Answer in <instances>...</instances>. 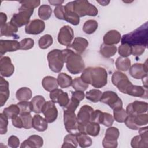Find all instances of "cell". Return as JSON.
<instances>
[{"label": "cell", "mask_w": 148, "mask_h": 148, "mask_svg": "<svg viewBox=\"0 0 148 148\" xmlns=\"http://www.w3.org/2000/svg\"><path fill=\"white\" fill-rule=\"evenodd\" d=\"M19 3L21 5H24L25 6L34 9L37 8L40 4V1L39 0H28V1H20Z\"/></svg>", "instance_id": "obj_54"}, {"label": "cell", "mask_w": 148, "mask_h": 148, "mask_svg": "<svg viewBox=\"0 0 148 148\" xmlns=\"http://www.w3.org/2000/svg\"><path fill=\"white\" fill-rule=\"evenodd\" d=\"M80 77L86 83L99 88L107 84L108 73L102 67H88L83 71Z\"/></svg>", "instance_id": "obj_1"}, {"label": "cell", "mask_w": 148, "mask_h": 148, "mask_svg": "<svg viewBox=\"0 0 148 148\" xmlns=\"http://www.w3.org/2000/svg\"><path fill=\"white\" fill-rule=\"evenodd\" d=\"M42 84L44 89L49 92L58 88V87L57 79L50 76H45L42 80Z\"/></svg>", "instance_id": "obj_32"}, {"label": "cell", "mask_w": 148, "mask_h": 148, "mask_svg": "<svg viewBox=\"0 0 148 148\" xmlns=\"http://www.w3.org/2000/svg\"><path fill=\"white\" fill-rule=\"evenodd\" d=\"M53 42L52 36L49 34H46L42 36L38 41V45L42 49H46L49 47Z\"/></svg>", "instance_id": "obj_45"}, {"label": "cell", "mask_w": 148, "mask_h": 148, "mask_svg": "<svg viewBox=\"0 0 148 148\" xmlns=\"http://www.w3.org/2000/svg\"><path fill=\"white\" fill-rule=\"evenodd\" d=\"M115 65L119 71H127L131 66V61L128 57L120 56L117 58Z\"/></svg>", "instance_id": "obj_36"}, {"label": "cell", "mask_w": 148, "mask_h": 148, "mask_svg": "<svg viewBox=\"0 0 148 148\" xmlns=\"http://www.w3.org/2000/svg\"><path fill=\"white\" fill-rule=\"evenodd\" d=\"M147 60L144 64L135 63L130 66L129 73L135 79H142L147 76Z\"/></svg>", "instance_id": "obj_16"}, {"label": "cell", "mask_w": 148, "mask_h": 148, "mask_svg": "<svg viewBox=\"0 0 148 148\" xmlns=\"http://www.w3.org/2000/svg\"><path fill=\"white\" fill-rule=\"evenodd\" d=\"M17 31L18 28L10 22H9L6 23L4 25L1 27L0 35L1 36H13L14 38L17 36Z\"/></svg>", "instance_id": "obj_30"}, {"label": "cell", "mask_w": 148, "mask_h": 148, "mask_svg": "<svg viewBox=\"0 0 148 148\" xmlns=\"http://www.w3.org/2000/svg\"><path fill=\"white\" fill-rule=\"evenodd\" d=\"M45 98L42 95H36L32 98L31 101L32 111L35 113L42 112V108L45 103Z\"/></svg>", "instance_id": "obj_31"}, {"label": "cell", "mask_w": 148, "mask_h": 148, "mask_svg": "<svg viewBox=\"0 0 148 148\" xmlns=\"http://www.w3.org/2000/svg\"><path fill=\"white\" fill-rule=\"evenodd\" d=\"M33 13L34 9L21 5L18 9V12L13 15L10 22L17 28H20L29 23Z\"/></svg>", "instance_id": "obj_5"}, {"label": "cell", "mask_w": 148, "mask_h": 148, "mask_svg": "<svg viewBox=\"0 0 148 148\" xmlns=\"http://www.w3.org/2000/svg\"><path fill=\"white\" fill-rule=\"evenodd\" d=\"M7 21V16L5 13H0V24H1V27L4 25L6 23Z\"/></svg>", "instance_id": "obj_60"}, {"label": "cell", "mask_w": 148, "mask_h": 148, "mask_svg": "<svg viewBox=\"0 0 148 148\" xmlns=\"http://www.w3.org/2000/svg\"><path fill=\"white\" fill-rule=\"evenodd\" d=\"M20 108L17 105L12 104L5 108L3 110V114L9 119H12L15 116L20 114Z\"/></svg>", "instance_id": "obj_38"}, {"label": "cell", "mask_w": 148, "mask_h": 148, "mask_svg": "<svg viewBox=\"0 0 148 148\" xmlns=\"http://www.w3.org/2000/svg\"><path fill=\"white\" fill-rule=\"evenodd\" d=\"M43 145V138L37 135H32L21 144V148H39Z\"/></svg>", "instance_id": "obj_24"}, {"label": "cell", "mask_w": 148, "mask_h": 148, "mask_svg": "<svg viewBox=\"0 0 148 148\" xmlns=\"http://www.w3.org/2000/svg\"><path fill=\"white\" fill-rule=\"evenodd\" d=\"M47 121L45 118L39 114H35L32 120V127L39 132H43L47 129Z\"/></svg>", "instance_id": "obj_29"}, {"label": "cell", "mask_w": 148, "mask_h": 148, "mask_svg": "<svg viewBox=\"0 0 148 148\" xmlns=\"http://www.w3.org/2000/svg\"><path fill=\"white\" fill-rule=\"evenodd\" d=\"M72 97L77 99L79 101H82L85 97V94L83 92V91H72Z\"/></svg>", "instance_id": "obj_59"}, {"label": "cell", "mask_w": 148, "mask_h": 148, "mask_svg": "<svg viewBox=\"0 0 148 148\" xmlns=\"http://www.w3.org/2000/svg\"><path fill=\"white\" fill-rule=\"evenodd\" d=\"M100 54L105 58L113 57L117 52V47L114 45L102 43L100 47Z\"/></svg>", "instance_id": "obj_33"}, {"label": "cell", "mask_w": 148, "mask_h": 148, "mask_svg": "<svg viewBox=\"0 0 148 148\" xmlns=\"http://www.w3.org/2000/svg\"><path fill=\"white\" fill-rule=\"evenodd\" d=\"M147 127L145 126L139 128V135L132 138L131 146L133 148H147L148 147Z\"/></svg>", "instance_id": "obj_12"}, {"label": "cell", "mask_w": 148, "mask_h": 148, "mask_svg": "<svg viewBox=\"0 0 148 148\" xmlns=\"http://www.w3.org/2000/svg\"><path fill=\"white\" fill-rule=\"evenodd\" d=\"M121 36L120 33L117 30H110L106 32L103 38V43L109 45H114L120 42Z\"/></svg>", "instance_id": "obj_27"}, {"label": "cell", "mask_w": 148, "mask_h": 148, "mask_svg": "<svg viewBox=\"0 0 148 148\" xmlns=\"http://www.w3.org/2000/svg\"><path fill=\"white\" fill-rule=\"evenodd\" d=\"M42 113L45 116V118L48 123H53L58 116V110L55 103L51 101L45 102L42 108Z\"/></svg>", "instance_id": "obj_14"}, {"label": "cell", "mask_w": 148, "mask_h": 148, "mask_svg": "<svg viewBox=\"0 0 148 148\" xmlns=\"http://www.w3.org/2000/svg\"><path fill=\"white\" fill-rule=\"evenodd\" d=\"M34 45V40L31 38H24L20 42V50L31 49Z\"/></svg>", "instance_id": "obj_49"}, {"label": "cell", "mask_w": 148, "mask_h": 148, "mask_svg": "<svg viewBox=\"0 0 148 148\" xmlns=\"http://www.w3.org/2000/svg\"><path fill=\"white\" fill-rule=\"evenodd\" d=\"M114 122L113 116L109 113L103 112L101 124L105 127H110Z\"/></svg>", "instance_id": "obj_48"}, {"label": "cell", "mask_w": 148, "mask_h": 148, "mask_svg": "<svg viewBox=\"0 0 148 148\" xmlns=\"http://www.w3.org/2000/svg\"><path fill=\"white\" fill-rule=\"evenodd\" d=\"M100 101L110 106L113 110L115 108L123 107V102L118 95L112 91H106L102 93Z\"/></svg>", "instance_id": "obj_11"}, {"label": "cell", "mask_w": 148, "mask_h": 148, "mask_svg": "<svg viewBox=\"0 0 148 148\" xmlns=\"http://www.w3.org/2000/svg\"><path fill=\"white\" fill-rule=\"evenodd\" d=\"M65 7L64 20L73 25H77L80 23L79 16L74 12L73 9V1L67 3Z\"/></svg>", "instance_id": "obj_21"}, {"label": "cell", "mask_w": 148, "mask_h": 148, "mask_svg": "<svg viewBox=\"0 0 148 148\" xmlns=\"http://www.w3.org/2000/svg\"><path fill=\"white\" fill-rule=\"evenodd\" d=\"M73 37V29L69 25H64L59 31L57 40L60 44L68 47L71 44Z\"/></svg>", "instance_id": "obj_13"}, {"label": "cell", "mask_w": 148, "mask_h": 148, "mask_svg": "<svg viewBox=\"0 0 148 148\" xmlns=\"http://www.w3.org/2000/svg\"><path fill=\"white\" fill-rule=\"evenodd\" d=\"M118 53L123 57H128L131 54V46L127 43H121L118 48Z\"/></svg>", "instance_id": "obj_47"}, {"label": "cell", "mask_w": 148, "mask_h": 148, "mask_svg": "<svg viewBox=\"0 0 148 148\" xmlns=\"http://www.w3.org/2000/svg\"><path fill=\"white\" fill-rule=\"evenodd\" d=\"M9 83L2 76L0 77V106H3L9 97Z\"/></svg>", "instance_id": "obj_26"}, {"label": "cell", "mask_w": 148, "mask_h": 148, "mask_svg": "<svg viewBox=\"0 0 148 148\" xmlns=\"http://www.w3.org/2000/svg\"><path fill=\"white\" fill-rule=\"evenodd\" d=\"M103 112L100 110H95L92 112L90 121L97 123L98 124H101V121L102 116Z\"/></svg>", "instance_id": "obj_56"}, {"label": "cell", "mask_w": 148, "mask_h": 148, "mask_svg": "<svg viewBox=\"0 0 148 148\" xmlns=\"http://www.w3.org/2000/svg\"><path fill=\"white\" fill-rule=\"evenodd\" d=\"M73 9L79 17L85 16H96L98 13L97 8L88 1L86 0L73 1Z\"/></svg>", "instance_id": "obj_4"}, {"label": "cell", "mask_w": 148, "mask_h": 148, "mask_svg": "<svg viewBox=\"0 0 148 148\" xmlns=\"http://www.w3.org/2000/svg\"><path fill=\"white\" fill-rule=\"evenodd\" d=\"M45 28L44 21L39 19H35L29 21L25 25V31L28 34L38 35L42 32Z\"/></svg>", "instance_id": "obj_20"}, {"label": "cell", "mask_w": 148, "mask_h": 148, "mask_svg": "<svg viewBox=\"0 0 148 148\" xmlns=\"http://www.w3.org/2000/svg\"><path fill=\"white\" fill-rule=\"evenodd\" d=\"M80 102L79 100H77L76 98L71 97V98L69 100V103L66 106V107L65 108V109H67L71 111H73L75 112L77 106L80 104Z\"/></svg>", "instance_id": "obj_55"}, {"label": "cell", "mask_w": 148, "mask_h": 148, "mask_svg": "<svg viewBox=\"0 0 148 148\" xmlns=\"http://www.w3.org/2000/svg\"><path fill=\"white\" fill-rule=\"evenodd\" d=\"M49 2L53 6H60L64 2V1H49Z\"/></svg>", "instance_id": "obj_61"}, {"label": "cell", "mask_w": 148, "mask_h": 148, "mask_svg": "<svg viewBox=\"0 0 148 148\" xmlns=\"http://www.w3.org/2000/svg\"><path fill=\"white\" fill-rule=\"evenodd\" d=\"M88 85L87 83L84 82L80 77H76L74 80H72L71 86L76 91H84L88 87Z\"/></svg>", "instance_id": "obj_44"}, {"label": "cell", "mask_w": 148, "mask_h": 148, "mask_svg": "<svg viewBox=\"0 0 148 148\" xmlns=\"http://www.w3.org/2000/svg\"><path fill=\"white\" fill-rule=\"evenodd\" d=\"M47 60L49 68L54 72H60L64 64L62 50L54 49L47 54Z\"/></svg>", "instance_id": "obj_6"}, {"label": "cell", "mask_w": 148, "mask_h": 148, "mask_svg": "<svg viewBox=\"0 0 148 148\" xmlns=\"http://www.w3.org/2000/svg\"><path fill=\"white\" fill-rule=\"evenodd\" d=\"M32 94V91L30 88L28 87H21L17 91L16 97L19 101H26L31 98Z\"/></svg>", "instance_id": "obj_35"}, {"label": "cell", "mask_w": 148, "mask_h": 148, "mask_svg": "<svg viewBox=\"0 0 148 148\" xmlns=\"http://www.w3.org/2000/svg\"><path fill=\"white\" fill-rule=\"evenodd\" d=\"M94 109L87 105L82 106L77 115V119L79 123L86 124L90 121L91 117Z\"/></svg>", "instance_id": "obj_23"}, {"label": "cell", "mask_w": 148, "mask_h": 148, "mask_svg": "<svg viewBox=\"0 0 148 148\" xmlns=\"http://www.w3.org/2000/svg\"><path fill=\"white\" fill-rule=\"evenodd\" d=\"M146 49V46L143 45L131 46V54L134 56H139L144 53Z\"/></svg>", "instance_id": "obj_52"}, {"label": "cell", "mask_w": 148, "mask_h": 148, "mask_svg": "<svg viewBox=\"0 0 148 148\" xmlns=\"http://www.w3.org/2000/svg\"><path fill=\"white\" fill-rule=\"evenodd\" d=\"M120 132L118 128L114 127H110L106 132L105 137L102 140V146L105 148H116L117 147V139Z\"/></svg>", "instance_id": "obj_10"}, {"label": "cell", "mask_w": 148, "mask_h": 148, "mask_svg": "<svg viewBox=\"0 0 148 148\" xmlns=\"http://www.w3.org/2000/svg\"><path fill=\"white\" fill-rule=\"evenodd\" d=\"M57 82L58 86L62 88H65L70 87L72 84V77L65 73H60L57 77Z\"/></svg>", "instance_id": "obj_34"}, {"label": "cell", "mask_w": 148, "mask_h": 148, "mask_svg": "<svg viewBox=\"0 0 148 148\" xmlns=\"http://www.w3.org/2000/svg\"><path fill=\"white\" fill-rule=\"evenodd\" d=\"M88 45V42L86 39L82 37H76L68 47L74 50L76 53L81 54L85 51Z\"/></svg>", "instance_id": "obj_25"}, {"label": "cell", "mask_w": 148, "mask_h": 148, "mask_svg": "<svg viewBox=\"0 0 148 148\" xmlns=\"http://www.w3.org/2000/svg\"><path fill=\"white\" fill-rule=\"evenodd\" d=\"M20 140L15 135H12L8 138V146L12 148L18 147L20 145Z\"/></svg>", "instance_id": "obj_57"}, {"label": "cell", "mask_w": 148, "mask_h": 148, "mask_svg": "<svg viewBox=\"0 0 148 148\" xmlns=\"http://www.w3.org/2000/svg\"><path fill=\"white\" fill-rule=\"evenodd\" d=\"M76 137L78 144L81 147H90L92 143V141L91 138L88 136V135L83 134L81 133L76 134Z\"/></svg>", "instance_id": "obj_40"}, {"label": "cell", "mask_w": 148, "mask_h": 148, "mask_svg": "<svg viewBox=\"0 0 148 148\" xmlns=\"http://www.w3.org/2000/svg\"><path fill=\"white\" fill-rule=\"evenodd\" d=\"M64 62L69 72L76 75L81 73L84 69L85 65L82 57L71 49L62 50Z\"/></svg>", "instance_id": "obj_2"}, {"label": "cell", "mask_w": 148, "mask_h": 148, "mask_svg": "<svg viewBox=\"0 0 148 148\" xmlns=\"http://www.w3.org/2000/svg\"><path fill=\"white\" fill-rule=\"evenodd\" d=\"M78 142L76 137V134H70L66 135L64 139V142L61 146L64 147H77Z\"/></svg>", "instance_id": "obj_37"}, {"label": "cell", "mask_w": 148, "mask_h": 148, "mask_svg": "<svg viewBox=\"0 0 148 148\" xmlns=\"http://www.w3.org/2000/svg\"><path fill=\"white\" fill-rule=\"evenodd\" d=\"M54 13L56 17L59 20H64L65 16V7L63 5L57 6L54 10Z\"/></svg>", "instance_id": "obj_53"}, {"label": "cell", "mask_w": 148, "mask_h": 148, "mask_svg": "<svg viewBox=\"0 0 148 148\" xmlns=\"http://www.w3.org/2000/svg\"><path fill=\"white\" fill-rule=\"evenodd\" d=\"M19 116H20L22 123H23V128L25 129H30L32 128V117L29 113H23L20 114Z\"/></svg>", "instance_id": "obj_46"}, {"label": "cell", "mask_w": 148, "mask_h": 148, "mask_svg": "<svg viewBox=\"0 0 148 148\" xmlns=\"http://www.w3.org/2000/svg\"><path fill=\"white\" fill-rule=\"evenodd\" d=\"M17 105L20 108V114L27 113H30L32 112L31 102H28V101H20Z\"/></svg>", "instance_id": "obj_50"}, {"label": "cell", "mask_w": 148, "mask_h": 148, "mask_svg": "<svg viewBox=\"0 0 148 148\" xmlns=\"http://www.w3.org/2000/svg\"><path fill=\"white\" fill-rule=\"evenodd\" d=\"M128 116V115L126 110L123 109V107H120L113 109L114 120L118 123H124Z\"/></svg>", "instance_id": "obj_42"}, {"label": "cell", "mask_w": 148, "mask_h": 148, "mask_svg": "<svg viewBox=\"0 0 148 148\" xmlns=\"http://www.w3.org/2000/svg\"><path fill=\"white\" fill-rule=\"evenodd\" d=\"M49 96L51 101L54 103H58L60 106L64 108L66 107L70 100L68 94L59 88H56L50 91Z\"/></svg>", "instance_id": "obj_15"}, {"label": "cell", "mask_w": 148, "mask_h": 148, "mask_svg": "<svg viewBox=\"0 0 148 148\" xmlns=\"http://www.w3.org/2000/svg\"><path fill=\"white\" fill-rule=\"evenodd\" d=\"M52 9L49 5H42L38 9V16L42 20H47L51 16Z\"/></svg>", "instance_id": "obj_41"}, {"label": "cell", "mask_w": 148, "mask_h": 148, "mask_svg": "<svg viewBox=\"0 0 148 148\" xmlns=\"http://www.w3.org/2000/svg\"><path fill=\"white\" fill-rule=\"evenodd\" d=\"M102 94V93L99 90L92 89L87 91L86 93L85 96L88 100L94 103H96L100 101Z\"/></svg>", "instance_id": "obj_43"}, {"label": "cell", "mask_w": 148, "mask_h": 148, "mask_svg": "<svg viewBox=\"0 0 148 148\" xmlns=\"http://www.w3.org/2000/svg\"><path fill=\"white\" fill-rule=\"evenodd\" d=\"M13 125L18 128H23V123L20 116H17L12 119Z\"/></svg>", "instance_id": "obj_58"}, {"label": "cell", "mask_w": 148, "mask_h": 148, "mask_svg": "<svg viewBox=\"0 0 148 148\" xmlns=\"http://www.w3.org/2000/svg\"><path fill=\"white\" fill-rule=\"evenodd\" d=\"M20 50V42L14 40H0V54L2 57L7 52H13Z\"/></svg>", "instance_id": "obj_22"}, {"label": "cell", "mask_w": 148, "mask_h": 148, "mask_svg": "<svg viewBox=\"0 0 148 148\" xmlns=\"http://www.w3.org/2000/svg\"><path fill=\"white\" fill-rule=\"evenodd\" d=\"M78 131L79 133L97 136L100 131L99 124L95 122L90 121L86 124L79 123Z\"/></svg>", "instance_id": "obj_18"}, {"label": "cell", "mask_w": 148, "mask_h": 148, "mask_svg": "<svg viewBox=\"0 0 148 148\" xmlns=\"http://www.w3.org/2000/svg\"><path fill=\"white\" fill-rule=\"evenodd\" d=\"M14 71V66L12 63L11 59L8 56L1 57L0 72L1 76L9 77L11 76Z\"/></svg>", "instance_id": "obj_19"}, {"label": "cell", "mask_w": 148, "mask_h": 148, "mask_svg": "<svg viewBox=\"0 0 148 148\" xmlns=\"http://www.w3.org/2000/svg\"><path fill=\"white\" fill-rule=\"evenodd\" d=\"M98 27V24L96 20H88L83 26V31L86 34H92L97 29Z\"/></svg>", "instance_id": "obj_39"}, {"label": "cell", "mask_w": 148, "mask_h": 148, "mask_svg": "<svg viewBox=\"0 0 148 148\" xmlns=\"http://www.w3.org/2000/svg\"><path fill=\"white\" fill-rule=\"evenodd\" d=\"M147 23H145L134 31L124 35L121 38V43H127L130 46H147Z\"/></svg>", "instance_id": "obj_3"}, {"label": "cell", "mask_w": 148, "mask_h": 148, "mask_svg": "<svg viewBox=\"0 0 148 148\" xmlns=\"http://www.w3.org/2000/svg\"><path fill=\"white\" fill-rule=\"evenodd\" d=\"M64 124L66 131L70 134H77L79 122L75 112L65 109L64 111Z\"/></svg>", "instance_id": "obj_8"}, {"label": "cell", "mask_w": 148, "mask_h": 148, "mask_svg": "<svg viewBox=\"0 0 148 148\" xmlns=\"http://www.w3.org/2000/svg\"><path fill=\"white\" fill-rule=\"evenodd\" d=\"M124 123L130 129L138 130L140 127L147 124L148 115L146 113L137 115H128Z\"/></svg>", "instance_id": "obj_7"}, {"label": "cell", "mask_w": 148, "mask_h": 148, "mask_svg": "<svg viewBox=\"0 0 148 148\" xmlns=\"http://www.w3.org/2000/svg\"><path fill=\"white\" fill-rule=\"evenodd\" d=\"M97 2L98 3H99L101 5H102V6L108 5L110 2L109 1H97Z\"/></svg>", "instance_id": "obj_62"}, {"label": "cell", "mask_w": 148, "mask_h": 148, "mask_svg": "<svg viewBox=\"0 0 148 148\" xmlns=\"http://www.w3.org/2000/svg\"><path fill=\"white\" fill-rule=\"evenodd\" d=\"M148 104L147 102L135 101L128 105L126 112L128 115H137L146 113L147 111Z\"/></svg>", "instance_id": "obj_17"}, {"label": "cell", "mask_w": 148, "mask_h": 148, "mask_svg": "<svg viewBox=\"0 0 148 148\" xmlns=\"http://www.w3.org/2000/svg\"><path fill=\"white\" fill-rule=\"evenodd\" d=\"M8 119L3 114L0 113V133L1 135L5 134L8 131Z\"/></svg>", "instance_id": "obj_51"}, {"label": "cell", "mask_w": 148, "mask_h": 148, "mask_svg": "<svg viewBox=\"0 0 148 148\" xmlns=\"http://www.w3.org/2000/svg\"><path fill=\"white\" fill-rule=\"evenodd\" d=\"M112 82L113 85L117 87L118 90L123 94H126L127 88L132 84L127 75L119 71L113 73Z\"/></svg>", "instance_id": "obj_9"}, {"label": "cell", "mask_w": 148, "mask_h": 148, "mask_svg": "<svg viewBox=\"0 0 148 148\" xmlns=\"http://www.w3.org/2000/svg\"><path fill=\"white\" fill-rule=\"evenodd\" d=\"M126 94L133 97L147 98V88L140 86L130 85L126 91Z\"/></svg>", "instance_id": "obj_28"}]
</instances>
